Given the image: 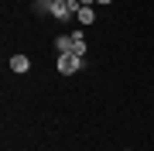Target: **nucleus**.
Masks as SVG:
<instances>
[{
  "label": "nucleus",
  "mask_w": 154,
  "mask_h": 151,
  "mask_svg": "<svg viewBox=\"0 0 154 151\" xmlns=\"http://www.w3.org/2000/svg\"><path fill=\"white\" fill-rule=\"evenodd\" d=\"M79 69H82V58H79V55H72V52L58 55V72L62 76H72V72H79Z\"/></svg>",
  "instance_id": "f257e3e1"
},
{
  "label": "nucleus",
  "mask_w": 154,
  "mask_h": 151,
  "mask_svg": "<svg viewBox=\"0 0 154 151\" xmlns=\"http://www.w3.org/2000/svg\"><path fill=\"white\" fill-rule=\"evenodd\" d=\"M72 55H79V58L86 55V38H82V31L72 34Z\"/></svg>",
  "instance_id": "f03ea898"
},
{
  "label": "nucleus",
  "mask_w": 154,
  "mask_h": 151,
  "mask_svg": "<svg viewBox=\"0 0 154 151\" xmlns=\"http://www.w3.org/2000/svg\"><path fill=\"white\" fill-rule=\"evenodd\" d=\"M75 21L82 24V28H89V24L96 21V14H93V7H79V14H75Z\"/></svg>",
  "instance_id": "7ed1b4c3"
},
{
  "label": "nucleus",
  "mask_w": 154,
  "mask_h": 151,
  "mask_svg": "<svg viewBox=\"0 0 154 151\" xmlns=\"http://www.w3.org/2000/svg\"><path fill=\"white\" fill-rule=\"evenodd\" d=\"M55 48H58V55L72 52V34H58V38H55Z\"/></svg>",
  "instance_id": "20e7f679"
},
{
  "label": "nucleus",
  "mask_w": 154,
  "mask_h": 151,
  "mask_svg": "<svg viewBox=\"0 0 154 151\" xmlns=\"http://www.w3.org/2000/svg\"><path fill=\"white\" fill-rule=\"evenodd\" d=\"M28 65H31L28 55H14V58H11V69H14V72H28Z\"/></svg>",
  "instance_id": "39448f33"
},
{
  "label": "nucleus",
  "mask_w": 154,
  "mask_h": 151,
  "mask_svg": "<svg viewBox=\"0 0 154 151\" xmlns=\"http://www.w3.org/2000/svg\"><path fill=\"white\" fill-rule=\"evenodd\" d=\"M96 4V0H79V7H93Z\"/></svg>",
  "instance_id": "423d86ee"
},
{
  "label": "nucleus",
  "mask_w": 154,
  "mask_h": 151,
  "mask_svg": "<svg viewBox=\"0 0 154 151\" xmlns=\"http://www.w3.org/2000/svg\"><path fill=\"white\" fill-rule=\"evenodd\" d=\"M96 4H113V0H96Z\"/></svg>",
  "instance_id": "0eeeda50"
},
{
  "label": "nucleus",
  "mask_w": 154,
  "mask_h": 151,
  "mask_svg": "<svg viewBox=\"0 0 154 151\" xmlns=\"http://www.w3.org/2000/svg\"><path fill=\"white\" fill-rule=\"evenodd\" d=\"M55 4H65V0H55Z\"/></svg>",
  "instance_id": "6e6552de"
}]
</instances>
